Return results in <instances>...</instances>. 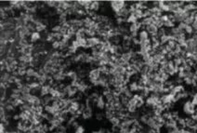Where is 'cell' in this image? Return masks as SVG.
I'll list each match as a JSON object with an SVG mask.
<instances>
[{
    "instance_id": "obj_1",
    "label": "cell",
    "mask_w": 197,
    "mask_h": 133,
    "mask_svg": "<svg viewBox=\"0 0 197 133\" xmlns=\"http://www.w3.org/2000/svg\"><path fill=\"white\" fill-rule=\"evenodd\" d=\"M195 106L192 102V101H187L183 105V111L188 116H193L195 114Z\"/></svg>"
},
{
    "instance_id": "obj_2",
    "label": "cell",
    "mask_w": 197,
    "mask_h": 133,
    "mask_svg": "<svg viewBox=\"0 0 197 133\" xmlns=\"http://www.w3.org/2000/svg\"><path fill=\"white\" fill-rule=\"evenodd\" d=\"M101 73L100 72L99 69H93L89 72L88 78H89V80L92 84H95V82L101 78Z\"/></svg>"
},
{
    "instance_id": "obj_3",
    "label": "cell",
    "mask_w": 197,
    "mask_h": 133,
    "mask_svg": "<svg viewBox=\"0 0 197 133\" xmlns=\"http://www.w3.org/2000/svg\"><path fill=\"white\" fill-rule=\"evenodd\" d=\"M125 6H126L125 1H112L111 2V7L115 10V13L119 12L122 8L125 7Z\"/></svg>"
},
{
    "instance_id": "obj_4",
    "label": "cell",
    "mask_w": 197,
    "mask_h": 133,
    "mask_svg": "<svg viewBox=\"0 0 197 133\" xmlns=\"http://www.w3.org/2000/svg\"><path fill=\"white\" fill-rule=\"evenodd\" d=\"M101 43V40L100 38L96 37V36H93V37H87V48H94L96 47L98 44Z\"/></svg>"
},
{
    "instance_id": "obj_5",
    "label": "cell",
    "mask_w": 197,
    "mask_h": 133,
    "mask_svg": "<svg viewBox=\"0 0 197 133\" xmlns=\"http://www.w3.org/2000/svg\"><path fill=\"white\" fill-rule=\"evenodd\" d=\"M145 30L148 32V34H149L151 36H157V34H158V30H159V29H158V27H157L156 25H154V24H151V25L147 26Z\"/></svg>"
},
{
    "instance_id": "obj_6",
    "label": "cell",
    "mask_w": 197,
    "mask_h": 133,
    "mask_svg": "<svg viewBox=\"0 0 197 133\" xmlns=\"http://www.w3.org/2000/svg\"><path fill=\"white\" fill-rule=\"evenodd\" d=\"M141 27H142L141 22H140V21H137V22H135V23L130 24V26H129V32H130L131 34L138 33V31H139V29H140Z\"/></svg>"
},
{
    "instance_id": "obj_7",
    "label": "cell",
    "mask_w": 197,
    "mask_h": 133,
    "mask_svg": "<svg viewBox=\"0 0 197 133\" xmlns=\"http://www.w3.org/2000/svg\"><path fill=\"white\" fill-rule=\"evenodd\" d=\"M150 35L148 34V32L146 30H141L139 33H138V40L139 42H143V41H146L148 39H150Z\"/></svg>"
},
{
    "instance_id": "obj_8",
    "label": "cell",
    "mask_w": 197,
    "mask_h": 133,
    "mask_svg": "<svg viewBox=\"0 0 197 133\" xmlns=\"http://www.w3.org/2000/svg\"><path fill=\"white\" fill-rule=\"evenodd\" d=\"M50 89H51V88L49 86H43L40 88V93L43 97L48 96L49 94H50Z\"/></svg>"
},
{
    "instance_id": "obj_9",
    "label": "cell",
    "mask_w": 197,
    "mask_h": 133,
    "mask_svg": "<svg viewBox=\"0 0 197 133\" xmlns=\"http://www.w3.org/2000/svg\"><path fill=\"white\" fill-rule=\"evenodd\" d=\"M96 105L99 109H103L105 107V102L102 98V96H100L98 100L96 101Z\"/></svg>"
},
{
    "instance_id": "obj_10",
    "label": "cell",
    "mask_w": 197,
    "mask_h": 133,
    "mask_svg": "<svg viewBox=\"0 0 197 133\" xmlns=\"http://www.w3.org/2000/svg\"><path fill=\"white\" fill-rule=\"evenodd\" d=\"M138 83L137 81H133L129 84V88L131 92H136V91H138Z\"/></svg>"
},
{
    "instance_id": "obj_11",
    "label": "cell",
    "mask_w": 197,
    "mask_h": 133,
    "mask_svg": "<svg viewBox=\"0 0 197 133\" xmlns=\"http://www.w3.org/2000/svg\"><path fill=\"white\" fill-rule=\"evenodd\" d=\"M99 8H100V2H98V1H92L89 9H90L91 11H96V10H98Z\"/></svg>"
},
{
    "instance_id": "obj_12",
    "label": "cell",
    "mask_w": 197,
    "mask_h": 133,
    "mask_svg": "<svg viewBox=\"0 0 197 133\" xmlns=\"http://www.w3.org/2000/svg\"><path fill=\"white\" fill-rule=\"evenodd\" d=\"M39 39H40V34L38 32H33L31 34V41L32 42H35Z\"/></svg>"
},
{
    "instance_id": "obj_13",
    "label": "cell",
    "mask_w": 197,
    "mask_h": 133,
    "mask_svg": "<svg viewBox=\"0 0 197 133\" xmlns=\"http://www.w3.org/2000/svg\"><path fill=\"white\" fill-rule=\"evenodd\" d=\"M133 14L136 16V18H137L138 20L143 19V10H141V9H136V10L133 12Z\"/></svg>"
},
{
    "instance_id": "obj_14",
    "label": "cell",
    "mask_w": 197,
    "mask_h": 133,
    "mask_svg": "<svg viewBox=\"0 0 197 133\" xmlns=\"http://www.w3.org/2000/svg\"><path fill=\"white\" fill-rule=\"evenodd\" d=\"M138 21V19L136 18V16L133 14V13H131L129 16V18L127 19V22H129V23H135V22H137Z\"/></svg>"
},
{
    "instance_id": "obj_15",
    "label": "cell",
    "mask_w": 197,
    "mask_h": 133,
    "mask_svg": "<svg viewBox=\"0 0 197 133\" xmlns=\"http://www.w3.org/2000/svg\"><path fill=\"white\" fill-rule=\"evenodd\" d=\"M110 121H111V123H112L115 127H117V126H119V124H120V118H119V117H116V116H114L113 118H111Z\"/></svg>"
},
{
    "instance_id": "obj_16",
    "label": "cell",
    "mask_w": 197,
    "mask_h": 133,
    "mask_svg": "<svg viewBox=\"0 0 197 133\" xmlns=\"http://www.w3.org/2000/svg\"><path fill=\"white\" fill-rule=\"evenodd\" d=\"M78 41L79 48H87V38H81Z\"/></svg>"
},
{
    "instance_id": "obj_17",
    "label": "cell",
    "mask_w": 197,
    "mask_h": 133,
    "mask_svg": "<svg viewBox=\"0 0 197 133\" xmlns=\"http://www.w3.org/2000/svg\"><path fill=\"white\" fill-rule=\"evenodd\" d=\"M36 74H37V73H35V71L34 69H32V68L27 69V71H26V74L28 75V77L35 76V75H36Z\"/></svg>"
},
{
    "instance_id": "obj_18",
    "label": "cell",
    "mask_w": 197,
    "mask_h": 133,
    "mask_svg": "<svg viewBox=\"0 0 197 133\" xmlns=\"http://www.w3.org/2000/svg\"><path fill=\"white\" fill-rule=\"evenodd\" d=\"M195 32V31L194 30V28H193L192 25H187V27L185 29V34H187V35H193Z\"/></svg>"
},
{
    "instance_id": "obj_19",
    "label": "cell",
    "mask_w": 197,
    "mask_h": 133,
    "mask_svg": "<svg viewBox=\"0 0 197 133\" xmlns=\"http://www.w3.org/2000/svg\"><path fill=\"white\" fill-rule=\"evenodd\" d=\"M45 28H46V26L43 25V23H41V22H38V23L36 24V26H35L36 32H38V33H39L40 31H44Z\"/></svg>"
},
{
    "instance_id": "obj_20",
    "label": "cell",
    "mask_w": 197,
    "mask_h": 133,
    "mask_svg": "<svg viewBox=\"0 0 197 133\" xmlns=\"http://www.w3.org/2000/svg\"><path fill=\"white\" fill-rule=\"evenodd\" d=\"M52 47H53L54 49L61 48V41H54L53 44H52Z\"/></svg>"
},
{
    "instance_id": "obj_21",
    "label": "cell",
    "mask_w": 197,
    "mask_h": 133,
    "mask_svg": "<svg viewBox=\"0 0 197 133\" xmlns=\"http://www.w3.org/2000/svg\"><path fill=\"white\" fill-rule=\"evenodd\" d=\"M192 102L194 103V105L196 107L197 106V92L193 96V99H192Z\"/></svg>"
},
{
    "instance_id": "obj_22",
    "label": "cell",
    "mask_w": 197,
    "mask_h": 133,
    "mask_svg": "<svg viewBox=\"0 0 197 133\" xmlns=\"http://www.w3.org/2000/svg\"><path fill=\"white\" fill-rule=\"evenodd\" d=\"M102 116H103L102 113H100V114H97V115H96V117H97L98 120H101V119L102 118Z\"/></svg>"
},
{
    "instance_id": "obj_23",
    "label": "cell",
    "mask_w": 197,
    "mask_h": 133,
    "mask_svg": "<svg viewBox=\"0 0 197 133\" xmlns=\"http://www.w3.org/2000/svg\"><path fill=\"white\" fill-rule=\"evenodd\" d=\"M194 131L197 132V123H196V125H195V129H194Z\"/></svg>"
},
{
    "instance_id": "obj_24",
    "label": "cell",
    "mask_w": 197,
    "mask_h": 133,
    "mask_svg": "<svg viewBox=\"0 0 197 133\" xmlns=\"http://www.w3.org/2000/svg\"><path fill=\"white\" fill-rule=\"evenodd\" d=\"M4 133H7V132H4Z\"/></svg>"
}]
</instances>
